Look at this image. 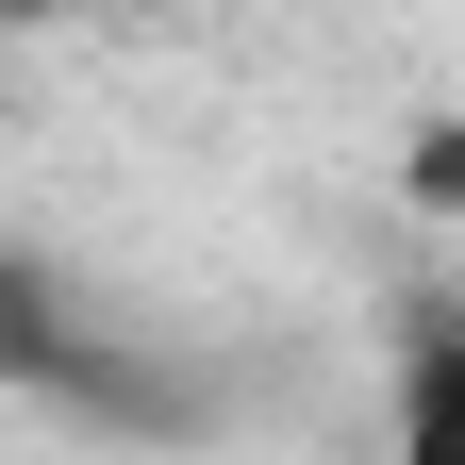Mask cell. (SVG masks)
I'll return each mask as SVG.
<instances>
[{
  "instance_id": "6da1fadb",
  "label": "cell",
  "mask_w": 465,
  "mask_h": 465,
  "mask_svg": "<svg viewBox=\"0 0 465 465\" xmlns=\"http://www.w3.org/2000/svg\"><path fill=\"white\" fill-rule=\"evenodd\" d=\"M399 449H416V465H465V332H432L416 366H399Z\"/></svg>"
},
{
  "instance_id": "7a4b0ae2",
  "label": "cell",
  "mask_w": 465,
  "mask_h": 465,
  "mask_svg": "<svg viewBox=\"0 0 465 465\" xmlns=\"http://www.w3.org/2000/svg\"><path fill=\"white\" fill-rule=\"evenodd\" d=\"M416 183H432V200L465 216V134H432V150H416Z\"/></svg>"
}]
</instances>
